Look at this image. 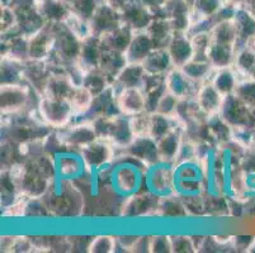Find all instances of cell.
I'll list each match as a JSON object with an SVG mask.
<instances>
[{"label":"cell","mask_w":255,"mask_h":253,"mask_svg":"<svg viewBox=\"0 0 255 253\" xmlns=\"http://www.w3.org/2000/svg\"><path fill=\"white\" fill-rule=\"evenodd\" d=\"M41 95L25 83L0 85V114L13 117L24 111L37 110Z\"/></svg>","instance_id":"obj_1"},{"label":"cell","mask_w":255,"mask_h":253,"mask_svg":"<svg viewBox=\"0 0 255 253\" xmlns=\"http://www.w3.org/2000/svg\"><path fill=\"white\" fill-rule=\"evenodd\" d=\"M90 122L93 123L98 138L108 141L116 151L126 150L135 138L129 124V118L122 114L99 117Z\"/></svg>","instance_id":"obj_2"},{"label":"cell","mask_w":255,"mask_h":253,"mask_svg":"<svg viewBox=\"0 0 255 253\" xmlns=\"http://www.w3.org/2000/svg\"><path fill=\"white\" fill-rule=\"evenodd\" d=\"M160 195L142 189L125 196L120 208L121 219H157Z\"/></svg>","instance_id":"obj_3"},{"label":"cell","mask_w":255,"mask_h":253,"mask_svg":"<svg viewBox=\"0 0 255 253\" xmlns=\"http://www.w3.org/2000/svg\"><path fill=\"white\" fill-rule=\"evenodd\" d=\"M37 111L41 120L52 131H60L75 120V114L69 99H55L42 95Z\"/></svg>","instance_id":"obj_4"},{"label":"cell","mask_w":255,"mask_h":253,"mask_svg":"<svg viewBox=\"0 0 255 253\" xmlns=\"http://www.w3.org/2000/svg\"><path fill=\"white\" fill-rule=\"evenodd\" d=\"M53 34V50L51 55L64 62L66 66L78 61L82 42L66 27L64 22L48 23Z\"/></svg>","instance_id":"obj_5"},{"label":"cell","mask_w":255,"mask_h":253,"mask_svg":"<svg viewBox=\"0 0 255 253\" xmlns=\"http://www.w3.org/2000/svg\"><path fill=\"white\" fill-rule=\"evenodd\" d=\"M57 133L68 152L79 153L82 148L98 139L93 123L87 119L74 120L68 127L57 131Z\"/></svg>","instance_id":"obj_6"},{"label":"cell","mask_w":255,"mask_h":253,"mask_svg":"<svg viewBox=\"0 0 255 253\" xmlns=\"http://www.w3.org/2000/svg\"><path fill=\"white\" fill-rule=\"evenodd\" d=\"M115 165L113 187L122 196H127L138 190L146 189L145 172L129 162H120Z\"/></svg>","instance_id":"obj_7"},{"label":"cell","mask_w":255,"mask_h":253,"mask_svg":"<svg viewBox=\"0 0 255 253\" xmlns=\"http://www.w3.org/2000/svg\"><path fill=\"white\" fill-rule=\"evenodd\" d=\"M145 185L146 189L160 196L175 192L177 187L175 166L165 162H159L155 166L150 167L145 172Z\"/></svg>","instance_id":"obj_8"},{"label":"cell","mask_w":255,"mask_h":253,"mask_svg":"<svg viewBox=\"0 0 255 253\" xmlns=\"http://www.w3.org/2000/svg\"><path fill=\"white\" fill-rule=\"evenodd\" d=\"M79 155L84 161L85 167L96 172L102 167L112 165L115 162L116 148L108 141L98 138L90 145L82 148Z\"/></svg>","instance_id":"obj_9"},{"label":"cell","mask_w":255,"mask_h":253,"mask_svg":"<svg viewBox=\"0 0 255 253\" xmlns=\"http://www.w3.org/2000/svg\"><path fill=\"white\" fill-rule=\"evenodd\" d=\"M219 114L221 115V118L227 124L230 125L231 128H235V127H252V128H254L250 108L244 101H241L235 94L227 95L224 97Z\"/></svg>","instance_id":"obj_10"},{"label":"cell","mask_w":255,"mask_h":253,"mask_svg":"<svg viewBox=\"0 0 255 253\" xmlns=\"http://www.w3.org/2000/svg\"><path fill=\"white\" fill-rule=\"evenodd\" d=\"M202 84L194 83L191 79L187 78L185 74L180 69H173L165 75V87L166 91L177 96L179 100L182 99H194Z\"/></svg>","instance_id":"obj_11"},{"label":"cell","mask_w":255,"mask_h":253,"mask_svg":"<svg viewBox=\"0 0 255 253\" xmlns=\"http://www.w3.org/2000/svg\"><path fill=\"white\" fill-rule=\"evenodd\" d=\"M124 151L131 155L132 157L137 159L141 164L145 165L147 170L160 162L156 139L150 136L135 137L131 145Z\"/></svg>","instance_id":"obj_12"},{"label":"cell","mask_w":255,"mask_h":253,"mask_svg":"<svg viewBox=\"0 0 255 253\" xmlns=\"http://www.w3.org/2000/svg\"><path fill=\"white\" fill-rule=\"evenodd\" d=\"M116 104H117L120 114L125 117H133L146 111V96L141 87H127L121 89L116 94Z\"/></svg>","instance_id":"obj_13"},{"label":"cell","mask_w":255,"mask_h":253,"mask_svg":"<svg viewBox=\"0 0 255 253\" xmlns=\"http://www.w3.org/2000/svg\"><path fill=\"white\" fill-rule=\"evenodd\" d=\"M121 24L122 22H121L120 13L108 4H101L92 19L89 20L92 36L96 37H102L103 34L116 29Z\"/></svg>","instance_id":"obj_14"},{"label":"cell","mask_w":255,"mask_h":253,"mask_svg":"<svg viewBox=\"0 0 255 253\" xmlns=\"http://www.w3.org/2000/svg\"><path fill=\"white\" fill-rule=\"evenodd\" d=\"M121 22L133 32L145 31L152 20V14L143 4L128 1L126 6L120 11Z\"/></svg>","instance_id":"obj_15"},{"label":"cell","mask_w":255,"mask_h":253,"mask_svg":"<svg viewBox=\"0 0 255 253\" xmlns=\"http://www.w3.org/2000/svg\"><path fill=\"white\" fill-rule=\"evenodd\" d=\"M50 71L47 69L46 61H37V60H27L23 67V83L32 87L37 94L43 95L47 85Z\"/></svg>","instance_id":"obj_16"},{"label":"cell","mask_w":255,"mask_h":253,"mask_svg":"<svg viewBox=\"0 0 255 253\" xmlns=\"http://www.w3.org/2000/svg\"><path fill=\"white\" fill-rule=\"evenodd\" d=\"M166 50L170 56L173 67L175 69H182L187 62L193 59V47L191 39L185 33H174Z\"/></svg>","instance_id":"obj_17"},{"label":"cell","mask_w":255,"mask_h":253,"mask_svg":"<svg viewBox=\"0 0 255 253\" xmlns=\"http://www.w3.org/2000/svg\"><path fill=\"white\" fill-rule=\"evenodd\" d=\"M194 99H196L199 109L207 118L211 115L219 114L220 109L222 106V101H224V96L217 91L216 87L213 86L211 80L206 81L199 86Z\"/></svg>","instance_id":"obj_18"},{"label":"cell","mask_w":255,"mask_h":253,"mask_svg":"<svg viewBox=\"0 0 255 253\" xmlns=\"http://www.w3.org/2000/svg\"><path fill=\"white\" fill-rule=\"evenodd\" d=\"M157 219L187 220L189 219L180 195L177 192L160 196L157 206Z\"/></svg>","instance_id":"obj_19"},{"label":"cell","mask_w":255,"mask_h":253,"mask_svg":"<svg viewBox=\"0 0 255 253\" xmlns=\"http://www.w3.org/2000/svg\"><path fill=\"white\" fill-rule=\"evenodd\" d=\"M57 177L76 180L87 170L84 161L76 152H64L56 156Z\"/></svg>","instance_id":"obj_20"},{"label":"cell","mask_w":255,"mask_h":253,"mask_svg":"<svg viewBox=\"0 0 255 253\" xmlns=\"http://www.w3.org/2000/svg\"><path fill=\"white\" fill-rule=\"evenodd\" d=\"M145 74L146 71L145 69H143L142 64L127 62L126 66L121 70L120 74H118L115 78V80L112 81L111 87L113 89L115 94H117L121 89H127V87H141Z\"/></svg>","instance_id":"obj_21"},{"label":"cell","mask_w":255,"mask_h":253,"mask_svg":"<svg viewBox=\"0 0 255 253\" xmlns=\"http://www.w3.org/2000/svg\"><path fill=\"white\" fill-rule=\"evenodd\" d=\"M53 50V34L51 25L46 24L43 29L29 37V60L46 61Z\"/></svg>","instance_id":"obj_22"},{"label":"cell","mask_w":255,"mask_h":253,"mask_svg":"<svg viewBox=\"0 0 255 253\" xmlns=\"http://www.w3.org/2000/svg\"><path fill=\"white\" fill-rule=\"evenodd\" d=\"M152 50H155V45L149 34L145 31L135 32L129 42V46L125 52V56H126L127 62L142 64L143 60L150 55Z\"/></svg>","instance_id":"obj_23"},{"label":"cell","mask_w":255,"mask_h":253,"mask_svg":"<svg viewBox=\"0 0 255 253\" xmlns=\"http://www.w3.org/2000/svg\"><path fill=\"white\" fill-rule=\"evenodd\" d=\"M104 52V47L99 37L90 36L82 42V48L79 53L78 62L84 67L87 71L93 69H98L99 61Z\"/></svg>","instance_id":"obj_24"},{"label":"cell","mask_w":255,"mask_h":253,"mask_svg":"<svg viewBox=\"0 0 255 253\" xmlns=\"http://www.w3.org/2000/svg\"><path fill=\"white\" fill-rule=\"evenodd\" d=\"M120 114L117 104H116V94L112 87H108L104 92L97 95L93 99L92 108L84 119L93 120L99 117H107V115Z\"/></svg>","instance_id":"obj_25"},{"label":"cell","mask_w":255,"mask_h":253,"mask_svg":"<svg viewBox=\"0 0 255 253\" xmlns=\"http://www.w3.org/2000/svg\"><path fill=\"white\" fill-rule=\"evenodd\" d=\"M0 56H10L13 59L25 62L29 60V38L20 34L1 37Z\"/></svg>","instance_id":"obj_26"},{"label":"cell","mask_w":255,"mask_h":253,"mask_svg":"<svg viewBox=\"0 0 255 253\" xmlns=\"http://www.w3.org/2000/svg\"><path fill=\"white\" fill-rule=\"evenodd\" d=\"M133 33L135 32L129 29L128 27L121 24L116 29L103 34L99 38H101L104 50L117 51V52L125 53L127 47L129 46V42H131L132 37H133Z\"/></svg>","instance_id":"obj_27"},{"label":"cell","mask_w":255,"mask_h":253,"mask_svg":"<svg viewBox=\"0 0 255 253\" xmlns=\"http://www.w3.org/2000/svg\"><path fill=\"white\" fill-rule=\"evenodd\" d=\"M183 139V129L182 127H178L177 129L171 131L166 136L157 139V151H159L160 162L173 165L174 159L177 156L178 150L180 147Z\"/></svg>","instance_id":"obj_28"},{"label":"cell","mask_w":255,"mask_h":253,"mask_svg":"<svg viewBox=\"0 0 255 253\" xmlns=\"http://www.w3.org/2000/svg\"><path fill=\"white\" fill-rule=\"evenodd\" d=\"M145 32L154 42L155 48H166L173 37L174 31L170 23L164 17H155L147 25Z\"/></svg>","instance_id":"obj_29"},{"label":"cell","mask_w":255,"mask_h":253,"mask_svg":"<svg viewBox=\"0 0 255 253\" xmlns=\"http://www.w3.org/2000/svg\"><path fill=\"white\" fill-rule=\"evenodd\" d=\"M233 19L238 33L235 48L239 50L244 47L245 41L255 33V17L248 9H236Z\"/></svg>","instance_id":"obj_30"},{"label":"cell","mask_w":255,"mask_h":253,"mask_svg":"<svg viewBox=\"0 0 255 253\" xmlns=\"http://www.w3.org/2000/svg\"><path fill=\"white\" fill-rule=\"evenodd\" d=\"M236 48L233 45H224L213 42L207 53V60L215 70L233 67Z\"/></svg>","instance_id":"obj_31"},{"label":"cell","mask_w":255,"mask_h":253,"mask_svg":"<svg viewBox=\"0 0 255 253\" xmlns=\"http://www.w3.org/2000/svg\"><path fill=\"white\" fill-rule=\"evenodd\" d=\"M142 66L147 74L166 75L173 69L170 56L166 48H155L142 61Z\"/></svg>","instance_id":"obj_32"},{"label":"cell","mask_w":255,"mask_h":253,"mask_svg":"<svg viewBox=\"0 0 255 253\" xmlns=\"http://www.w3.org/2000/svg\"><path fill=\"white\" fill-rule=\"evenodd\" d=\"M74 89L75 86L66 73L51 74L43 95L55 99H69Z\"/></svg>","instance_id":"obj_33"},{"label":"cell","mask_w":255,"mask_h":253,"mask_svg":"<svg viewBox=\"0 0 255 253\" xmlns=\"http://www.w3.org/2000/svg\"><path fill=\"white\" fill-rule=\"evenodd\" d=\"M24 62L10 56H1L0 59V85L23 83Z\"/></svg>","instance_id":"obj_34"},{"label":"cell","mask_w":255,"mask_h":253,"mask_svg":"<svg viewBox=\"0 0 255 253\" xmlns=\"http://www.w3.org/2000/svg\"><path fill=\"white\" fill-rule=\"evenodd\" d=\"M239 80L240 79H239L235 70L233 67H226V69L215 70L211 83L213 84V86L216 87L217 91L225 97L235 92Z\"/></svg>","instance_id":"obj_35"},{"label":"cell","mask_w":255,"mask_h":253,"mask_svg":"<svg viewBox=\"0 0 255 253\" xmlns=\"http://www.w3.org/2000/svg\"><path fill=\"white\" fill-rule=\"evenodd\" d=\"M37 9L47 23H61L70 13V6H66L62 1H53V0H41L36 3Z\"/></svg>","instance_id":"obj_36"},{"label":"cell","mask_w":255,"mask_h":253,"mask_svg":"<svg viewBox=\"0 0 255 253\" xmlns=\"http://www.w3.org/2000/svg\"><path fill=\"white\" fill-rule=\"evenodd\" d=\"M93 99H94V95L87 87L83 86V85L82 86H76L74 89L70 97H69V101H70L71 106H73L75 120L84 119L87 117L90 108H92Z\"/></svg>","instance_id":"obj_37"},{"label":"cell","mask_w":255,"mask_h":253,"mask_svg":"<svg viewBox=\"0 0 255 253\" xmlns=\"http://www.w3.org/2000/svg\"><path fill=\"white\" fill-rule=\"evenodd\" d=\"M126 64L127 60L125 53L117 52V51L104 50L98 67L113 81L116 76L120 74L121 70L126 66Z\"/></svg>","instance_id":"obj_38"},{"label":"cell","mask_w":255,"mask_h":253,"mask_svg":"<svg viewBox=\"0 0 255 253\" xmlns=\"http://www.w3.org/2000/svg\"><path fill=\"white\" fill-rule=\"evenodd\" d=\"M180 70L185 74L187 78H189L192 81L198 84L210 81L212 79L213 73H215V69L211 66L210 62L205 61V60L196 59H192L191 61L187 62Z\"/></svg>","instance_id":"obj_39"},{"label":"cell","mask_w":255,"mask_h":253,"mask_svg":"<svg viewBox=\"0 0 255 253\" xmlns=\"http://www.w3.org/2000/svg\"><path fill=\"white\" fill-rule=\"evenodd\" d=\"M206 122H207L210 133L212 136L213 141L216 142L217 147L230 142L231 138H233V128L222 119L221 115H211V117L207 118Z\"/></svg>","instance_id":"obj_40"},{"label":"cell","mask_w":255,"mask_h":253,"mask_svg":"<svg viewBox=\"0 0 255 253\" xmlns=\"http://www.w3.org/2000/svg\"><path fill=\"white\" fill-rule=\"evenodd\" d=\"M211 36H212L213 42L216 43L235 46L238 41V33H236V27L233 18L217 22L211 29Z\"/></svg>","instance_id":"obj_41"},{"label":"cell","mask_w":255,"mask_h":253,"mask_svg":"<svg viewBox=\"0 0 255 253\" xmlns=\"http://www.w3.org/2000/svg\"><path fill=\"white\" fill-rule=\"evenodd\" d=\"M178 127H180V125L175 118L166 117V115L159 114V113H151V117H150L149 136L157 141V139H160L161 137L170 133L174 129H177Z\"/></svg>","instance_id":"obj_42"},{"label":"cell","mask_w":255,"mask_h":253,"mask_svg":"<svg viewBox=\"0 0 255 253\" xmlns=\"http://www.w3.org/2000/svg\"><path fill=\"white\" fill-rule=\"evenodd\" d=\"M112 80H111L101 69H93L87 71L84 78L83 86L87 87L94 96L102 94L111 86Z\"/></svg>","instance_id":"obj_43"},{"label":"cell","mask_w":255,"mask_h":253,"mask_svg":"<svg viewBox=\"0 0 255 253\" xmlns=\"http://www.w3.org/2000/svg\"><path fill=\"white\" fill-rule=\"evenodd\" d=\"M205 192L180 195L189 219H202V218L207 217V205H206Z\"/></svg>","instance_id":"obj_44"},{"label":"cell","mask_w":255,"mask_h":253,"mask_svg":"<svg viewBox=\"0 0 255 253\" xmlns=\"http://www.w3.org/2000/svg\"><path fill=\"white\" fill-rule=\"evenodd\" d=\"M255 67V55L247 50L245 47L236 50L235 59H234L233 69L238 74L239 79L250 78L252 71Z\"/></svg>","instance_id":"obj_45"},{"label":"cell","mask_w":255,"mask_h":253,"mask_svg":"<svg viewBox=\"0 0 255 253\" xmlns=\"http://www.w3.org/2000/svg\"><path fill=\"white\" fill-rule=\"evenodd\" d=\"M192 47H193V59L196 60H207V53L210 50L211 45L213 43L211 31L206 32H197V33L189 34Z\"/></svg>","instance_id":"obj_46"},{"label":"cell","mask_w":255,"mask_h":253,"mask_svg":"<svg viewBox=\"0 0 255 253\" xmlns=\"http://www.w3.org/2000/svg\"><path fill=\"white\" fill-rule=\"evenodd\" d=\"M117 252L116 234H94L88 253H115Z\"/></svg>","instance_id":"obj_47"},{"label":"cell","mask_w":255,"mask_h":253,"mask_svg":"<svg viewBox=\"0 0 255 253\" xmlns=\"http://www.w3.org/2000/svg\"><path fill=\"white\" fill-rule=\"evenodd\" d=\"M64 23L80 41H84L88 37L92 36L89 22L80 17V15H78L76 13H74L73 10H70L68 17L65 18Z\"/></svg>","instance_id":"obj_48"},{"label":"cell","mask_w":255,"mask_h":253,"mask_svg":"<svg viewBox=\"0 0 255 253\" xmlns=\"http://www.w3.org/2000/svg\"><path fill=\"white\" fill-rule=\"evenodd\" d=\"M23 161L24 160L20 155L18 145L1 139V170H5L14 164Z\"/></svg>","instance_id":"obj_49"},{"label":"cell","mask_w":255,"mask_h":253,"mask_svg":"<svg viewBox=\"0 0 255 253\" xmlns=\"http://www.w3.org/2000/svg\"><path fill=\"white\" fill-rule=\"evenodd\" d=\"M234 94L249 108H253L255 105V80L252 78L240 79Z\"/></svg>","instance_id":"obj_50"},{"label":"cell","mask_w":255,"mask_h":253,"mask_svg":"<svg viewBox=\"0 0 255 253\" xmlns=\"http://www.w3.org/2000/svg\"><path fill=\"white\" fill-rule=\"evenodd\" d=\"M27 203H28V198L24 195H20L10 205L1 209V217L5 219H24Z\"/></svg>","instance_id":"obj_51"},{"label":"cell","mask_w":255,"mask_h":253,"mask_svg":"<svg viewBox=\"0 0 255 253\" xmlns=\"http://www.w3.org/2000/svg\"><path fill=\"white\" fill-rule=\"evenodd\" d=\"M150 117H151V113H149V111H142L140 114L129 117V124H131V129L132 132H133V136H149Z\"/></svg>","instance_id":"obj_52"},{"label":"cell","mask_w":255,"mask_h":253,"mask_svg":"<svg viewBox=\"0 0 255 253\" xmlns=\"http://www.w3.org/2000/svg\"><path fill=\"white\" fill-rule=\"evenodd\" d=\"M171 253H194L191 234H169Z\"/></svg>","instance_id":"obj_53"},{"label":"cell","mask_w":255,"mask_h":253,"mask_svg":"<svg viewBox=\"0 0 255 253\" xmlns=\"http://www.w3.org/2000/svg\"><path fill=\"white\" fill-rule=\"evenodd\" d=\"M178 103H179V99L177 96H174L169 91H165L163 96H161V99H160L159 104H157V108L155 113L174 118L175 117V113H177Z\"/></svg>","instance_id":"obj_54"},{"label":"cell","mask_w":255,"mask_h":253,"mask_svg":"<svg viewBox=\"0 0 255 253\" xmlns=\"http://www.w3.org/2000/svg\"><path fill=\"white\" fill-rule=\"evenodd\" d=\"M150 253H171L169 234H151L150 236Z\"/></svg>","instance_id":"obj_55"},{"label":"cell","mask_w":255,"mask_h":253,"mask_svg":"<svg viewBox=\"0 0 255 253\" xmlns=\"http://www.w3.org/2000/svg\"><path fill=\"white\" fill-rule=\"evenodd\" d=\"M166 91L165 85L161 87H157V89L151 90L149 92H145L146 96V111L149 113H155L157 108V104H159L160 99L164 95V92Z\"/></svg>","instance_id":"obj_56"},{"label":"cell","mask_w":255,"mask_h":253,"mask_svg":"<svg viewBox=\"0 0 255 253\" xmlns=\"http://www.w3.org/2000/svg\"><path fill=\"white\" fill-rule=\"evenodd\" d=\"M31 253L33 252L31 236L29 234H17L15 243L13 246L11 253Z\"/></svg>","instance_id":"obj_57"},{"label":"cell","mask_w":255,"mask_h":253,"mask_svg":"<svg viewBox=\"0 0 255 253\" xmlns=\"http://www.w3.org/2000/svg\"><path fill=\"white\" fill-rule=\"evenodd\" d=\"M15 238H17V234H3V236L0 237V248H1V252L11 253L13 246L15 243Z\"/></svg>","instance_id":"obj_58"},{"label":"cell","mask_w":255,"mask_h":253,"mask_svg":"<svg viewBox=\"0 0 255 253\" xmlns=\"http://www.w3.org/2000/svg\"><path fill=\"white\" fill-rule=\"evenodd\" d=\"M244 47L247 48V50H249L250 52H253L255 55V33L252 34V36L249 37V38L245 41V45Z\"/></svg>","instance_id":"obj_59"},{"label":"cell","mask_w":255,"mask_h":253,"mask_svg":"<svg viewBox=\"0 0 255 253\" xmlns=\"http://www.w3.org/2000/svg\"><path fill=\"white\" fill-rule=\"evenodd\" d=\"M250 78H252L253 80H255V67H254V70L252 71V75H250Z\"/></svg>","instance_id":"obj_60"},{"label":"cell","mask_w":255,"mask_h":253,"mask_svg":"<svg viewBox=\"0 0 255 253\" xmlns=\"http://www.w3.org/2000/svg\"><path fill=\"white\" fill-rule=\"evenodd\" d=\"M253 133H254V141H255V127L253 128Z\"/></svg>","instance_id":"obj_61"}]
</instances>
